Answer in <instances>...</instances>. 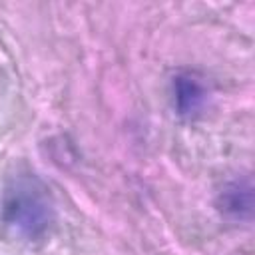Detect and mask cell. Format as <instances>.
Wrapping results in <instances>:
<instances>
[{
    "instance_id": "cell-2",
    "label": "cell",
    "mask_w": 255,
    "mask_h": 255,
    "mask_svg": "<svg viewBox=\"0 0 255 255\" xmlns=\"http://www.w3.org/2000/svg\"><path fill=\"white\" fill-rule=\"evenodd\" d=\"M173 108L179 116L191 118L199 114L207 102V88L193 72H179L171 80Z\"/></svg>"
},
{
    "instance_id": "cell-1",
    "label": "cell",
    "mask_w": 255,
    "mask_h": 255,
    "mask_svg": "<svg viewBox=\"0 0 255 255\" xmlns=\"http://www.w3.org/2000/svg\"><path fill=\"white\" fill-rule=\"evenodd\" d=\"M2 219L24 239L44 237L54 223V203L44 183L30 175L14 179L4 195Z\"/></svg>"
},
{
    "instance_id": "cell-3",
    "label": "cell",
    "mask_w": 255,
    "mask_h": 255,
    "mask_svg": "<svg viewBox=\"0 0 255 255\" xmlns=\"http://www.w3.org/2000/svg\"><path fill=\"white\" fill-rule=\"evenodd\" d=\"M215 205L231 221H249L253 213V187L249 179H233L221 187Z\"/></svg>"
}]
</instances>
